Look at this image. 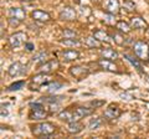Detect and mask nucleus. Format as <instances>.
<instances>
[{"label":"nucleus","mask_w":149,"mask_h":139,"mask_svg":"<svg viewBox=\"0 0 149 139\" xmlns=\"http://www.w3.org/2000/svg\"><path fill=\"white\" fill-rule=\"evenodd\" d=\"M56 132V127L55 124L50 123V122H42L39 124L31 127V133L36 137H47L50 138L51 134H54Z\"/></svg>","instance_id":"f257e3e1"},{"label":"nucleus","mask_w":149,"mask_h":139,"mask_svg":"<svg viewBox=\"0 0 149 139\" xmlns=\"http://www.w3.org/2000/svg\"><path fill=\"white\" fill-rule=\"evenodd\" d=\"M47 117V111H46L42 102H35L30 103V113L29 118L34 120H42Z\"/></svg>","instance_id":"f03ea898"},{"label":"nucleus","mask_w":149,"mask_h":139,"mask_svg":"<svg viewBox=\"0 0 149 139\" xmlns=\"http://www.w3.org/2000/svg\"><path fill=\"white\" fill-rule=\"evenodd\" d=\"M47 82H50V77H49V73H44V72H40L37 75H34L31 77V83H30V87L32 91H37L39 87H42L44 85H46Z\"/></svg>","instance_id":"7ed1b4c3"},{"label":"nucleus","mask_w":149,"mask_h":139,"mask_svg":"<svg viewBox=\"0 0 149 139\" xmlns=\"http://www.w3.org/2000/svg\"><path fill=\"white\" fill-rule=\"evenodd\" d=\"M133 51L139 60H147L149 56V46L144 41H137L133 45Z\"/></svg>","instance_id":"20e7f679"},{"label":"nucleus","mask_w":149,"mask_h":139,"mask_svg":"<svg viewBox=\"0 0 149 139\" xmlns=\"http://www.w3.org/2000/svg\"><path fill=\"white\" fill-rule=\"evenodd\" d=\"M26 39H27V36H26L25 32L17 31L9 38V44H10V46L13 49H17L24 44H26Z\"/></svg>","instance_id":"39448f33"},{"label":"nucleus","mask_w":149,"mask_h":139,"mask_svg":"<svg viewBox=\"0 0 149 139\" xmlns=\"http://www.w3.org/2000/svg\"><path fill=\"white\" fill-rule=\"evenodd\" d=\"M58 118L65 122H74V120H80V115L77 114L76 109H63L58 113Z\"/></svg>","instance_id":"423d86ee"},{"label":"nucleus","mask_w":149,"mask_h":139,"mask_svg":"<svg viewBox=\"0 0 149 139\" xmlns=\"http://www.w3.org/2000/svg\"><path fill=\"white\" fill-rule=\"evenodd\" d=\"M60 19L61 20H66V21H73L77 17V13L72 6H65L61 9V11L58 14Z\"/></svg>","instance_id":"0eeeda50"},{"label":"nucleus","mask_w":149,"mask_h":139,"mask_svg":"<svg viewBox=\"0 0 149 139\" xmlns=\"http://www.w3.org/2000/svg\"><path fill=\"white\" fill-rule=\"evenodd\" d=\"M70 73H71L74 78H77V80H82V78L88 76L90 70L86 66H80V65H78V66H72L70 68Z\"/></svg>","instance_id":"6e6552de"},{"label":"nucleus","mask_w":149,"mask_h":139,"mask_svg":"<svg viewBox=\"0 0 149 139\" xmlns=\"http://www.w3.org/2000/svg\"><path fill=\"white\" fill-rule=\"evenodd\" d=\"M8 73H9V76H11V77L21 76V75H24V73H26V66H24V65L20 62H15V63L10 65V67L8 70Z\"/></svg>","instance_id":"1a4fd4ad"},{"label":"nucleus","mask_w":149,"mask_h":139,"mask_svg":"<svg viewBox=\"0 0 149 139\" xmlns=\"http://www.w3.org/2000/svg\"><path fill=\"white\" fill-rule=\"evenodd\" d=\"M60 66V63L57 60H51V61L49 62H45L41 65V67L39 68V71L40 72H44V73H51V72H54L55 70H57Z\"/></svg>","instance_id":"9d476101"},{"label":"nucleus","mask_w":149,"mask_h":139,"mask_svg":"<svg viewBox=\"0 0 149 139\" xmlns=\"http://www.w3.org/2000/svg\"><path fill=\"white\" fill-rule=\"evenodd\" d=\"M9 16L22 22L26 17V13L24 9H21V8H10L9 9Z\"/></svg>","instance_id":"9b49d317"},{"label":"nucleus","mask_w":149,"mask_h":139,"mask_svg":"<svg viewBox=\"0 0 149 139\" xmlns=\"http://www.w3.org/2000/svg\"><path fill=\"white\" fill-rule=\"evenodd\" d=\"M130 26H132V29H137V30H147L148 29V24L141 16H133L132 19H130Z\"/></svg>","instance_id":"f8f14e48"},{"label":"nucleus","mask_w":149,"mask_h":139,"mask_svg":"<svg viewBox=\"0 0 149 139\" xmlns=\"http://www.w3.org/2000/svg\"><path fill=\"white\" fill-rule=\"evenodd\" d=\"M120 115V109L114 104H111L108 108L104 111V117L108 120H113L116 118H118Z\"/></svg>","instance_id":"ddd939ff"},{"label":"nucleus","mask_w":149,"mask_h":139,"mask_svg":"<svg viewBox=\"0 0 149 139\" xmlns=\"http://www.w3.org/2000/svg\"><path fill=\"white\" fill-rule=\"evenodd\" d=\"M31 16L35 21H40V22H47L51 19L50 14L44 11V10H34L31 14Z\"/></svg>","instance_id":"4468645a"},{"label":"nucleus","mask_w":149,"mask_h":139,"mask_svg":"<svg viewBox=\"0 0 149 139\" xmlns=\"http://www.w3.org/2000/svg\"><path fill=\"white\" fill-rule=\"evenodd\" d=\"M100 65V66L106 70V71H109V72H118L117 70V66L112 62V60H108V58H101L98 60V62H97Z\"/></svg>","instance_id":"2eb2a0df"},{"label":"nucleus","mask_w":149,"mask_h":139,"mask_svg":"<svg viewBox=\"0 0 149 139\" xmlns=\"http://www.w3.org/2000/svg\"><path fill=\"white\" fill-rule=\"evenodd\" d=\"M119 1L118 0H107L106 3V11L109 13V14H113V15H117L119 13Z\"/></svg>","instance_id":"dca6fc26"},{"label":"nucleus","mask_w":149,"mask_h":139,"mask_svg":"<svg viewBox=\"0 0 149 139\" xmlns=\"http://www.w3.org/2000/svg\"><path fill=\"white\" fill-rule=\"evenodd\" d=\"M85 126L80 122V120H74V122H70L67 124V132L71 134H77L83 131Z\"/></svg>","instance_id":"f3484780"},{"label":"nucleus","mask_w":149,"mask_h":139,"mask_svg":"<svg viewBox=\"0 0 149 139\" xmlns=\"http://www.w3.org/2000/svg\"><path fill=\"white\" fill-rule=\"evenodd\" d=\"M78 57H80V52L76 50H65L62 52V58L66 62L74 61V60H77Z\"/></svg>","instance_id":"a211bd4d"},{"label":"nucleus","mask_w":149,"mask_h":139,"mask_svg":"<svg viewBox=\"0 0 149 139\" xmlns=\"http://www.w3.org/2000/svg\"><path fill=\"white\" fill-rule=\"evenodd\" d=\"M101 55L103 58H108V60H117L118 58V52L114 49L107 47V49H101Z\"/></svg>","instance_id":"6ab92c4d"},{"label":"nucleus","mask_w":149,"mask_h":139,"mask_svg":"<svg viewBox=\"0 0 149 139\" xmlns=\"http://www.w3.org/2000/svg\"><path fill=\"white\" fill-rule=\"evenodd\" d=\"M42 87L45 88L46 93H55L56 91H58L62 87V83H58V82H47Z\"/></svg>","instance_id":"aec40b11"},{"label":"nucleus","mask_w":149,"mask_h":139,"mask_svg":"<svg viewBox=\"0 0 149 139\" xmlns=\"http://www.w3.org/2000/svg\"><path fill=\"white\" fill-rule=\"evenodd\" d=\"M116 29H117L120 34H129L130 30H132V26L125 21H118L117 24H116Z\"/></svg>","instance_id":"412c9836"},{"label":"nucleus","mask_w":149,"mask_h":139,"mask_svg":"<svg viewBox=\"0 0 149 139\" xmlns=\"http://www.w3.org/2000/svg\"><path fill=\"white\" fill-rule=\"evenodd\" d=\"M46 58H47V52L46 51H40V52L35 54V56L32 57V62L37 65H42L46 62Z\"/></svg>","instance_id":"4be33fe9"},{"label":"nucleus","mask_w":149,"mask_h":139,"mask_svg":"<svg viewBox=\"0 0 149 139\" xmlns=\"http://www.w3.org/2000/svg\"><path fill=\"white\" fill-rule=\"evenodd\" d=\"M93 36H95L97 40L103 41V42H108V41H109V35L107 34V31L101 30V29L93 31Z\"/></svg>","instance_id":"5701e85b"},{"label":"nucleus","mask_w":149,"mask_h":139,"mask_svg":"<svg viewBox=\"0 0 149 139\" xmlns=\"http://www.w3.org/2000/svg\"><path fill=\"white\" fill-rule=\"evenodd\" d=\"M102 124H103V119L101 117L92 118L90 120V123H88V129H90V131H96V129H98Z\"/></svg>","instance_id":"b1692460"},{"label":"nucleus","mask_w":149,"mask_h":139,"mask_svg":"<svg viewBox=\"0 0 149 139\" xmlns=\"http://www.w3.org/2000/svg\"><path fill=\"white\" fill-rule=\"evenodd\" d=\"M60 44L68 46V47H74V46H78L81 42L78 39H74V38H65L63 40H60Z\"/></svg>","instance_id":"393cba45"},{"label":"nucleus","mask_w":149,"mask_h":139,"mask_svg":"<svg viewBox=\"0 0 149 139\" xmlns=\"http://www.w3.org/2000/svg\"><path fill=\"white\" fill-rule=\"evenodd\" d=\"M86 45L88 47H92V49H100L101 47V41L97 40L95 36H90V38L86 39Z\"/></svg>","instance_id":"a878e982"},{"label":"nucleus","mask_w":149,"mask_h":139,"mask_svg":"<svg viewBox=\"0 0 149 139\" xmlns=\"http://www.w3.org/2000/svg\"><path fill=\"white\" fill-rule=\"evenodd\" d=\"M124 57L127 58L130 63H132V66H134V68H137L139 72L142 71V65H141V62H139L137 58H134V57H132V56H129V55H127V54L124 55Z\"/></svg>","instance_id":"bb28decb"},{"label":"nucleus","mask_w":149,"mask_h":139,"mask_svg":"<svg viewBox=\"0 0 149 139\" xmlns=\"http://www.w3.org/2000/svg\"><path fill=\"white\" fill-rule=\"evenodd\" d=\"M24 86H25V81H16V82L11 83V85L8 87V90L9 91H19V90H21Z\"/></svg>","instance_id":"cd10ccee"},{"label":"nucleus","mask_w":149,"mask_h":139,"mask_svg":"<svg viewBox=\"0 0 149 139\" xmlns=\"http://www.w3.org/2000/svg\"><path fill=\"white\" fill-rule=\"evenodd\" d=\"M104 22L106 24H109V25H114V15L113 14H109V13H107L106 15H104Z\"/></svg>","instance_id":"c85d7f7f"},{"label":"nucleus","mask_w":149,"mask_h":139,"mask_svg":"<svg viewBox=\"0 0 149 139\" xmlns=\"http://www.w3.org/2000/svg\"><path fill=\"white\" fill-rule=\"evenodd\" d=\"M123 8L127 11H133V10H136V4H134L133 1H129V0H127V1L123 4Z\"/></svg>","instance_id":"c756f323"},{"label":"nucleus","mask_w":149,"mask_h":139,"mask_svg":"<svg viewBox=\"0 0 149 139\" xmlns=\"http://www.w3.org/2000/svg\"><path fill=\"white\" fill-rule=\"evenodd\" d=\"M62 34L65 38H76V32L72 31V30H70V29H65L62 31Z\"/></svg>","instance_id":"7c9ffc66"},{"label":"nucleus","mask_w":149,"mask_h":139,"mask_svg":"<svg viewBox=\"0 0 149 139\" xmlns=\"http://www.w3.org/2000/svg\"><path fill=\"white\" fill-rule=\"evenodd\" d=\"M113 40H114V42L118 44V45H123L124 44V39L119 34H114L113 35Z\"/></svg>","instance_id":"2f4dec72"},{"label":"nucleus","mask_w":149,"mask_h":139,"mask_svg":"<svg viewBox=\"0 0 149 139\" xmlns=\"http://www.w3.org/2000/svg\"><path fill=\"white\" fill-rule=\"evenodd\" d=\"M90 104L95 108H98V107H101V106L104 104V101H92V102H90Z\"/></svg>","instance_id":"473e14b6"},{"label":"nucleus","mask_w":149,"mask_h":139,"mask_svg":"<svg viewBox=\"0 0 149 139\" xmlns=\"http://www.w3.org/2000/svg\"><path fill=\"white\" fill-rule=\"evenodd\" d=\"M9 22H10L11 26H19L21 21H19V20H16V19H13V17H10V19H9Z\"/></svg>","instance_id":"72a5a7b5"},{"label":"nucleus","mask_w":149,"mask_h":139,"mask_svg":"<svg viewBox=\"0 0 149 139\" xmlns=\"http://www.w3.org/2000/svg\"><path fill=\"white\" fill-rule=\"evenodd\" d=\"M25 47H26L27 51H32V50L35 49V47H34V44H32V42H26V44H25Z\"/></svg>","instance_id":"f704fd0d"},{"label":"nucleus","mask_w":149,"mask_h":139,"mask_svg":"<svg viewBox=\"0 0 149 139\" xmlns=\"http://www.w3.org/2000/svg\"><path fill=\"white\" fill-rule=\"evenodd\" d=\"M5 115H8V109H5V106H1V117H5Z\"/></svg>","instance_id":"c9c22d12"},{"label":"nucleus","mask_w":149,"mask_h":139,"mask_svg":"<svg viewBox=\"0 0 149 139\" xmlns=\"http://www.w3.org/2000/svg\"><path fill=\"white\" fill-rule=\"evenodd\" d=\"M148 60H149V56H148Z\"/></svg>","instance_id":"e433bc0d"}]
</instances>
